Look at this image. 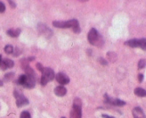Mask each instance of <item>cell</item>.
<instances>
[{
  "label": "cell",
  "instance_id": "1",
  "mask_svg": "<svg viewBox=\"0 0 146 118\" xmlns=\"http://www.w3.org/2000/svg\"><path fill=\"white\" fill-rule=\"evenodd\" d=\"M88 41L91 45L97 47H101L104 44V40L102 36L96 28H92L88 34Z\"/></svg>",
  "mask_w": 146,
  "mask_h": 118
},
{
  "label": "cell",
  "instance_id": "2",
  "mask_svg": "<svg viewBox=\"0 0 146 118\" xmlns=\"http://www.w3.org/2000/svg\"><path fill=\"white\" fill-rule=\"evenodd\" d=\"M41 72V77L40 80V83L42 86H45L47 82L53 80L55 78V73L51 68L44 67Z\"/></svg>",
  "mask_w": 146,
  "mask_h": 118
},
{
  "label": "cell",
  "instance_id": "3",
  "mask_svg": "<svg viewBox=\"0 0 146 118\" xmlns=\"http://www.w3.org/2000/svg\"><path fill=\"white\" fill-rule=\"evenodd\" d=\"M82 117V102L78 98H76L73 103L72 109L70 113L71 118H81Z\"/></svg>",
  "mask_w": 146,
  "mask_h": 118
},
{
  "label": "cell",
  "instance_id": "4",
  "mask_svg": "<svg viewBox=\"0 0 146 118\" xmlns=\"http://www.w3.org/2000/svg\"><path fill=\"white\" fill-rule=\"evenodd\" d=\"M53 26L56 28H74L76 26H79V23L77 19H71L68 21H54Z\"/></svg>",
  "mask_w": 146,
  "mask_h": 118
},
{
  "label": "cell",
  "instance_id": "5",
  "mask_svg": "<svg viewBox=\"0 0 146 118\" xmlns=\"http://www.w3.org/2000/svg\"><path fill=\"white\" fill-rule=\"evenodd\" d=\"M14 96L16 98V104H17L18 107L25 106V105L29 104L28 99L25 98L23 92L21 90H19L16 89L14 91Z\"/></svg>",
  "mask_w": 146,
  "mask_h": 118
},
{
  "label": "cell",
  "instance_id": "6",
  "mask_svg": "<svg viewBox=\"0 0 146 118\" xmlns=\"http://www.w3.org/2000/svg\"><path fill=\"white\" fill-rule=\"evenodd\" d=\"M37 28H38V31L40 34H43L45 37H46V38H51V36H52L53 33L50 28H48V27L46 25L43 24H38L37 26Z\"/></svg>",
  "mask_w": 146,
  "mask_h": 118
},
{
  "label": "cell",
  "instance_id": "7",
  "mask_svg": "<svg viewBox=\"0 0 146 118\" xmlns=\"http://www.w3.org/2000/svg\"><path fill=\"white\" fill-rule=\"evenodd\" d=\"M55 78L57 82H58V83L61 84V85H66V84L69 83L70 82L69 78H68L65 73H58L55 75Z\"/></svg>",
  "mask_w": 146,
  "mask_h": 118
},
{
  "label": "cell",
  "instance_id": "8",
  "mask_svg": "<svg viewBox=\"0 0 146 118\" xmlns=\"http://www.w3.org/2000/svg\"><path fill=\"white\" fill-rule=\"evenodd\" d=\"M133 115L134 118H146L143 110L140 107H135L134 108L133 110Z\"/></svg>",
  "mask_w": 146,
  "mask_h": 118
},
{
  "label": "cell",
  "instance_id": "9",
  "mask_svg": "<svg viewBox=\"0 0 146 118\" xmlns=\"http://www.w3.org/2000/svg\"><path fill=\"white\" fill-rule=\"evenodd\" d=\"M36 84V80L34 78H31L29 76H27V79H26L25 82L23 85V87L26 88H28V89H31V88H34Z\"/></svg>",
  "mask_w": 146,
  "mask_h": 118
},
{
  "label": "cell",
  "instance_id": "10",
  "mask_svg": "<svg viewBox=\"0 0 146 118\" xmlns=\"http://www.w3.org/2000/svg\"><path fill=\"white\" fill-rule=\"evenodd\" d=\"M66 88H65L63 85H59V86H57L56 88H55L54 89V93L56 94V95L58 97H63L66 94Z\"/></svg>",
  "mask_w": 146,
  "mask_h": 118
},
{
  "label": "cell",
  "instance_id": "11",
  "mask_svg": "<svg viewBox=\"0 0 146 118\" xmlns=\"http://www.w3.org/2000/svg\"><path fill=\"white\" fill-rule=\"evenodd\" d=\"M125 45L131 47V48H138L139 47V39L138 38H133V39L128 40L124 43Z\"/></svg>",
  "mask_w": 146,
  "mask_h": 118
},
{
  "label": "cell",
  "instance_id": "12",
  "mask_svg": "<svg viewBox=\"0 0 146 118\" xmlns=\"http://www.w3.org/2000/svg\"><path fill=\"white\" fill-rule=\"evenodd\" d=\"M21 34L20 28H11L7 31V34L11 37H18Z\"/></svg>",
  "mask_w": 146,
  "mask_h": 118
},
{
  "label": "cell",
  "instance_id": "13",
  "mask_svg": "<svg viewBox=\"0 0 146 118\" xmlns=\"http://www.w3.org/2000/svg\"><path fill=\"white\" fill-rule=\"evenodd\" d=\"M24 71H25L26 75H27V76H29V77H31V78H34V79L36 80V78H37L36 74L35 71H34V70L31 68V67L30 66L27 67V68H26Z\"/></svg>",
  "mask_w": 146,
  "mask_h": 118
},
{
  "label": "cell",
  "instance_id": "14",
  "mask_svg": "<svg viewBox=\"0 0 146 118\" xmlns=\"http://www.w3.org/2000/svg\"><path fill=\"white\" fill-rule=\"evenodd\" d=\"M134 93L135 95L141 98H143L146 97V90L142 88H136L134 90Z\"/></svg>",
  "mask_w": 146,
  "mask_h": 118
},
{
  "label": "cell",
  "instance_id": "15",
  "mask_svg": "<svg viewBox=\"0 0 146 118\" xmlns=\"http://www.w3.org/2000/svg\"><path fill=\"white\" fill-rule=\"evenodd\" d=\"M107 57H108V61H110L111 62H115L117 60V54L115 52H112V51H110V52L107 53Z\"/></svg>",
  "mask_w": 146,
  "mask_h": 118
},
{
  "label": "cell",
  "instance_id": "16",
  "mask_svg": "<svg viewBox=\"0 0 146 118\" xmlns=\"http://www.w3.org/2000/svg\"><path fill=\"white\" fill-rule=\"evenodd\" d=\"M126 104L125 101L122 100L118 99V98H113L112 101V105H115V106H123Z\"/></svg>",
  "mask_w": 146,
  "mask_h": 118
},
{
  "label": "cell",
  "instance_id": "17",
  "mask_svg": "<svg viewBox=\"0 0 146 118\" xmlns=\"http://www.w3.org/2000/svg\"><path fill=\"white\" fill-rule=\"evenodd\" d=\"M14 78V73L9 72L7 73L4 75V82H9V81L12 80Z\"/></svg>",
  "mask_w": 146,
  "mask_h": 118
},
{
  "label": "cell",
  "instance_id": "18",
  "mask_svg": "<svg viewBox=\"0 0 146 118\" xmlns=\"http://www.w3.org/2000/svg\"><path fill=\"white\" fill-rule=\"evenodd\" d=\"M3 61H4V63H5L7 68H11L14 67V63L12 60L9 59V58H4V59L3 60Z\"/></svg>",
  "mask_w": 146,
  "mask_h": 118
},
{
  "label": "cell",
  "instance_id": "19",
  "mask_svg": "<svg viewBox=\"0 0 146 118\" xmlns=\"http://www.w3.org/2000/svg\"><path fill=\"white\" fill-rule=\"evenodd\" d=\"M26 79H27V75H20V76L18 78V79H17V85H20L23 86V85H24V82H25Z\"/></svg>",
  "mask_w": 146,
  "mask_h": 118
},
{
  "label": "cell",
  "instance_id": "20",
  "mask_svg": "<svg viewBox=\"0 0 146 118\" xmlns=\"http://www.w3.org/2000/svg\"><path fill=\"white\" fill-rule=\"evenodd\" d=\"M139 48H142L143 51H146V38H143L139 39Z\"/></svg>",
  "mask_w": 146,
  "mask_h": 118
},
{
  "label": "cell",
  "instance_id": "21",
  "mask_svg": "<svg viewBox=\"0 0 146 118\" xmlns=\"http://www.w3.org/2000/svg\"><path fill=\"white\" fill-rule=\"evenodd\" d=\"M20 63H21V68H22L23 70L25 69L27 67L29 66V61L27 60V58H22V59L20 61Z\"/></svg>",
  "mask_w": 146,
  "mask_h": 118
},
{
  "label": "cell",
  "instance_id": "22",
  "mask_svg": "<svg viewBox=\"0 0 146 118\" xmlns=\"http://www.w3.org/2000/svg\"><path fill=\"white\" fill-rule=\"evenodd\" d=\"M14 51V48L11 45H7L4 47V52L7 54H11Z\"/></svg>",
  "mask_w": 146,
  "mask_h": 118
},
{
  "label": "cell",
  "instance_id": "23",
  "mask_svg": "<svg viewBox=\"0 0 146 118\" xmlns=\"http://www.w3.org/2000/svg\"><path fill=\"white\" fill-rule=\"evenodd\" d=\"M146 66V60L141 59L138 63V68L139 70L143 69Z\"/></svg>",
  "mask_w": 146,
  "mask_h": 118
},
{
  "label": "cell",
  "instance_id": "24",
  "mask_svg": "<svg viewBox=\"0 0 146 118\" xmlns=\"http://www.w3.org/2000/svg\"><path fill=\"white\" fill-rule=\"evenodd\" d=\"M20 118H31V115L28 111H23L20 115Z\"/></svg>",
  "mask_w": 146,
  "mask_h": 118
},
{
  "label": "cell",
  "instance_id": "25",
  "mask_svg": "<svg viewBox=\"0 0 146 118\" xmlns=\"http://www.w3.org/2000/svg\"><path fill=\"white\" fill-rule=\"evenodd\" d=\"M13 56L14 57H17L21 54V50L19 48H15V49H14V51H13Z\"/></svg>",
  "mask_w": 146,
  "mask_h": 118
},
{
  "label": "cell",
  "instance_id": "26",
  "mask_svg": "<svg viewBox=\"0 0 146 118\" xmlns=\"http://www.w3.org/2000/svg\"><path fill=\"white\" fill-rule=\"evenodd\" d=\"M98 61H99L100 63L103 65H108V61L106 59H104V58H98Z\"/></svg>",
  "mask_w": 146,
  "mask_h": 118
},
{
  "label": "cell",
  "instance_id": "27",
  "mask_svg": "<svg viewBox=\"0 0 146 118\" xmlns=\"http://www.w3.org/2000/svg\"><path fill=\"white\" fill-rule=\"evenodd\" d=\"M6 10V7L4 4L0 1V13H4Z\"/></svg>",
  "mask_w": 146,
  "mask_h": 118
},
{
  "label": "cell",
  "instance_id": "28",
  "mask_svg": "<svg viewBox=\"0 0 146 118\" xmlns=\"http://www.w3.org/2000/svg\"><path fill=\"white\" fill-rule=\"evenodd\" d=\"M72 30L74 33H76V34H79V33H81V28H80V26L74 27V28H72Z\"/></svg>",
  "mask_w": 146,
  "mask_h": 118
},
{
  "label": "cell",
  "instance_id": "29",
  "mask_svg": "<svg viewBox=\"0 0 146 118\" xmlns=\"http://www.w3.org/2000/svg\"><path fill=\"white\" fill-rule=\"evenodd\" d=\"M0 69H1L2 71H6V70L7 69V66H6L5 63H4L3 60L1 61V63H0Z\"/></svg>",
  "mask_w": 146,
  "mask_h": 118
},
{
  "label": "cell",
  "instance_id": "30",
  "mask_svg": "<svg viewBox=\"0 0 146 118\" xmlns=\"http://www.w3.org/2000/svg\"><path fill=\"white\" fill-rule=\"evenodd\" d=\"M143 79H144V75H143V74H142V73L138 74V81H139V82H142L143 80Z\"/></svg>",
  "mask_w": 146,
  "mask_h": 118
},
{
  "label": "cell",
  "instance_id": "31",
  "mask_svg": "<svg viewBox=\"0 0 146 118\" xmlns=\"http://www.w3.org/2000/svg\"><path fill=\"white\" fill-rule=\"evenodd\" d=\"M36 65V68L38 70V71H40V72H41V71H42L43 68H44V66H43V65L41 63H37Z\"/></svg>",
  "mask_w": 146,
  "mask_h": 118
},
{
  "label": "cell",
  "instance_id": "32",
  "mask_svg": "<svg viewBox=\"0 0 146 118\" xmlns=\"http://www.w3.org/2000/svg\"><path fill=\"white\" fill-rule=\"evenodd\" d=\"M8 2H9V5H10V7H11V8H15L16 7H17V5H16V3L14 2V1H8Z\"/></svg>",
  "mask_w": 146,
  "mask_h": 118
},
{
  "label": "cell",
  "instance_id": "33",
  "mask_svg": "<svg viewBox=\"0 0 146 118\" xmlns=\"http://www.w3.org/2000/svg\"><path fill=\"white\" fill-rule=\"evenodd\" d=\"M102 117L103 118H115L114 117L110 116V115H105V114L102 115Z\"/></svg>",
  "mask_w": 146,
  "mask_h": 118
},
{
  "label": "cell",
  "instance_id": "34",
  "mask_svg": "<svg viewBox=\"0 0 146 118\" xmlns=\"http://www.w3.org/2000/svg\"><path fill=\"white\" fill-rule=\"evenodd\" d=\"M27 60H28L29 62H30V61H33L35 60V57L34 56H31V57H29L28 58H27Z\"/></svg>",
  "mask_w": 146,
  "mask_h": 118
},
{
  "label": "cell",
  "instance_id": "35",
  "mask_svg": "<svg viewBox=\"0 0 146 118\" xmlns=\"http://www.w3.org/2000/svg\"><path fill=\"white\" fill-rule=\"evenodd\" d=\"M87 54H88V55H91V54H92V50L88 48V49L87 50Z\"/></svg>",
  "mask_w": 146,
  "mask_h": 118
},
{
  "label": "cell",
  "instance_id": "36",
  "mask_svg": "<svg viewBox=\"0 0 146 118\" xmlns=\"http://www.w3.org/2000/svg\"><path fill=\"white\" fill-rule=\"evenodd\" d=\"M3 86V81L0 80V87Z\"/></svg>",
  "mask_w": 146,
  "mask_h": 118
},
{
  "label": "cell",
  "instance_id": "37",
  "mask_svg": "<svg viewBox=\"0 0 146 118\" xmlns=\"http://www.w3.org/2000/svg\"><path fill=\"white\" fill-rule=\"evenodd\" d=\"M1 61H2V59H1V55H0V63H1Z\"/></svg>",
  "mask_w": 146,
  "mask_h": 118
},
{
  "label": "cell",
  "instance_id": "38",
  "mask_svg": "<svg viewBox=\"0 0 146 118\" xmlns=\"http://www.w3.org/2000/svg\"><path fill=\"white\" fill-rule=\"evenodd\" d=\"M61 118H66V117H61Z\"/></svg>",
  "mask_w": 146,
  "mask_h": 118
}]
</instances>
